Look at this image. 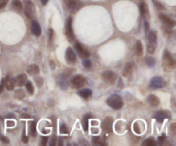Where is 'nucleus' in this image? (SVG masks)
Segmentation results:
<instances>
[{
    "instance_id": "39448f33",
    "label": "nucleus",
    "mask_w": 176,
    "mask_h": 146,
    "mask_svg": "<svg viewBox=\"0 0 176 146\" xmlns=\"http://www.w3.org/2000/svg\"><path fill=\"white\" fill-rule=\"evenodd\" d=\"M65 35L70 42L73 41L74 34H73V29H72V18L71 16L68 17V19L66 20V23H65Z\"/></svg>"
},
{
    "instance_id": "6e6552de",
    "label": "nucleus",
    "mask_w": 176,
    "mask_h": 146,
    "mask_svg": "<svg viewBox=\"0 0 176 146\" xmlns=\"http://www.w3.org/2000/svg\"><path fill=\"white\" fill-rule=\"evenodd\" d=\"M75 49H76V52L78 53V55L80 56L81 58H84V59L89 58V56H90L89 52L86 48H84L83 47V45L79 43V42H76V44H75Z\"/></svg>"
},
{
    "instance_id": "20e7f679",
    "label": "nucleus",
    "mask_w": 176,
    "mask_h": 146,
    "mask_svg": "<svg viewBox=\"0 0 176 146\" xmlns=\"http://www.w3.org/2000/svg\"><path fill=\"white\" fill-rule=\"evenodd\" d=\"M166 85V82L165 80L162 77H155L150 80L149 83V87L153 89V90H156V89H161V88L165 87Z\"/></svg>"
},
{
    "instance_id": "a19ab883",
    "label": "nucleus",
    "mask_w": 176,
    "mask_h": 146,
    "mask_svg": "<svg viewBox=\"0 0 176 146\" xmlns=\"http://www.w3.org/2000/svg\"><path fill=\"white\" fill-rule=\"evenodd\" d=\"M4 89V79H2L1 83H0V94L3 92Z\"/></svg>"
},
{
    "instance_id": "9b49d317",
    "label": "nucleus",
    "mask_w": 176,
    "mask_h": 146,
    "mask_svg": "<svg viewBox=\"0 0 176 146\" xmlns=\"http://www.w3.org/2000/svg\"><path fill=\"white\" fill-rule=\"evenodd\" d=\"M159 18H160L161 21H162L166 26H168L169 28H173V27H174V25H175L174 21L172 18H170L169 16H167V15H165V14H160V15H159Z\"/></svg>"
},
{
    "instance_id": "cd10ccee",
    "label": "nucleus",
    "mask_w": 176,
    "mask_h": 146,
    "mask_svg": "<svg viewBox=\"0 0 176 146\" xmlns=\"http://www.w3.org/2000/svg\"><path fill=\"white\" fill-rule=\"evenodd\" d=\"M90 117V115H85L83 119V127H84V130L86 131L88 129V118Z\"/></svg>"
},
{
    "instance_id": "c03bdc74",
    "label": "nucleus",
    "mask_w": 176,
    "mask_h": 146,
    "mask_svg": "<svg viewBox=\"0 0 176 146\" xmlns=\"http://www.w3.org/2000/svg\"><path fill=\"white\" fill-rule=\"evenodd\" d=\"M52 35H53V30L52 29H49V40L50 41L52 40Z\"/></svg>"
},
{
    "instance_id": "72a5a7b5",
    "label": "nucleus",
    "mask_w": 176,
    "mask_h": 146,
    "mask_svg": "<svg viewBox=\"0 0 176 146\" xmlns=\"http://www.w3.org/2000/svg\"><path fill=\"white\" fill-rule=\"evenodd\" d=\"M35 81L36 84H37V86L38 87H41L42 86V84L44 83V81H43V78L42 77H37L35 78Z\"/></svg>"
},
{
    "instance_id": "7c9ffc66",
    "label": "nucleus",
    "mask_w": 176,
    "mask_h": 146,
    "mask_svg": "<svg viewBox=\"0 0 176 146\" xmlns=\"http://www.w3.org/2000/svg\"><path fill=\"white\" fill-rule=\"evenodd\" d=\"M25 87H26V90H27L28 93L32 95L33 93H34V86H33L32 83H31V82H27Z\"/></svg>"
},
{
    "instance_id": "37998d69",
    "label": "nucleus",
    "mask_w": 176,
    "mask_h": 146,
    "mask_svg": "<svg viewBox=\"0 0 176 146\" xmlns=\"http://www.w3.org/2000/svg\"><path fill=\"white\" fill-rule=\"evenodd\" d=\"M176 124L175 123H173L172 126H171V131H172L173 134H175L176 133Z\"/></svg>"
},
{
    "instance_id": "bb28decb",
    "label": "nucleus",
    "mask_w": 176,
    "mask_h": 146,
    "mask_svg": "<svg viewBox=\"0 0 176 146\" xmlns=\"http://www.w3.org/2000/svg\"><path fill=\"white\" fill-rule=\"evenodd\" d=\"M25 97V92L23 90H17L15 92V98L18 99V100H23Z\"/></svg>"
},
{
    "instance_id": "6ab92c4d",
    "label": "nucleus",
    "mask_w": 176,
    "mask_h": 146,
    "mask_svg": "<svg viewBox=\"0 0 176 146\" xmlns=\"http://www.w3.org/2000/svg\"><path fill=\"white\" fill-rule=\"evenodd\" d=\"M65 3H66V5L72 11H75L77 9L79 8L78 6V3L76 0H65Z\"/></svg>"
},
{
    "instance_id": "ea45409f",
    "label": "nucleus",
    "mask_w": 176,
    "mask_h": 146,
    "mask_svg": "<svg viewBox=\"0 0 176 146\" xmlns=\"http://www.w3.org/2000/svg\"><path fill=\"white\" fill-rule=\"evenodd\" d=\"M47 140H48V138H47V137H42L41 138V145H46L47 144Z\"/></svg>"
},
{
    "instance_id": "0eeeda50",
    "label": "nucleus",
    "mask_w": 176,
    "mask_h": 146,
    "mask_svg": "<svg viewBox=\"0 0 176 146\" xmlns=\"http://www.w3.org/2000/svg\"><path fill=\"white\" fill-rule=\"evenodd\" d=\"M71 83H72V87L75 89H80L85 84V78L83 76L81 75H76L74 76L71 80Z\"/></svg>"
},
{
    "instance_id": "b1692460",
    "label": "nucleus",
    "mask_w": 176,
    "mask_h": 146,
    "mask_svg": "<svg viewBox=\"0 0 176 146\" xmlns=\"http://www.w3.org/2000/svg\"><path fill=\"white\" fill-rule=\"evenodd\" d=\"M135 49H136V52L137 55H142V53H143V45H142V42L140 40H137L136 42Z\"/></svg>"
},
{
    "instance_id": "7ed1b4c3",
    "label": "nucleus",
    "mask_w": 176,
    "mask_h": 146,
    "mask_svg": "<svg viewBox=\"0 0 176 146\" xmlns=\"http://www.w3.org/2000/svg\"><path fill=\"white\" fill-rule=\"evenodd\" d=\"M24 13L28 18L32 19L35 14V8L30 0H24Z\"/></svg>"
},
{
    "instance_id": "2f4dec72",
    "label": "nucleus",
    "mask_w": 176,
    "mask_h": 146,
    "mask_svg": "<svg viewBox=\"0 0 176 146\" xmlns=\"http://www.w3.org/2000/svg\"><path fill=\"white\" fill-rule=\"evenodd\" d=\"M146 63L149 67H154V65H156V60L152 57H149V58L146 59Z\"/></svg>"
},
{
    "instance_id": "dca6fc26",
    "label": "nucleus",
    "mask_w": 176,
    "mask_h": 146,
    "mask_svg": "<svg viewBox=\"0 0 176 146\" xmlns=\"http://www.w3.org/2000/svg\"><path fill=\"white\" fill-rule=\"evenodd\" d=\"M147 102H148V103L151 107H157L159 105V103H160V100L156 95H150L148 96Z\"/></svg>"
},
{
    "instance_id": "79ce46f5",
    "label": "nucleus",
    "mask_w": 176,
    "mask_h": 146,
    "mask_svg": "<svg viewBox=\"0 0 176 146\" xmlns=\"http://www.w3.org/2000/svg\"><path fill=\"white\" fill-rule=\"evenodd\" d=\"M22 139H23V143H28V137H27V136L25 135V131H23V132Z\"/></svg>"
},
{
    "instance_id": "f03ea898",
    "label": "nucleus",
    "mask_w": 176,
    "mask_h": 146,
    "mask_svg": "<svg viewBox=\"0 0 176 146\" xmlns=\"http://www.w3.org/2000/svg\"><path fill=\"white\" fill-rule=\"evenodd\" d=\"M162 64H163V67L166 71H172L175 66L174 60L173 59L172 55L168 51H165L164 54H163Z\"/></svg>"
},
{
    "instance_id": "aec40b11",
    "label": "nucleus",
    "mask_w": 176,
    "mask_h": 146,
    "mask_svg": "<svg viewBox=\"0 0 176 146\" xmlns=\"http://www.w3.org/2000/svg\"><path fill=\"white\" fill-rule=\"evenodd\" d=\"M78 95H80L81 97H83L84 99H87L88 97H90L92 95V91L89 89H83L78 91Z\"/></svg>"
},
{
    "instance_id": "09e8293b",
    "label": "nucleus",
    "mask_w": 176,
    "mask_h": 146,
    "mask_svg": "<svg viewBox=\"0 0 176 146\" xmlns=\"http://www.w3.org/2000/svg\"><path fill=\"white\" fill-rule=\"evenodd\" d=\"M51 145H55V138H53V139H52V143H51Z\"/></svg>"
},
{
    "instance_id": "58836bf2",
    "label": "nucleus",
    "mask_w": 176,
    "mask_h": 146,
    "mask_svg": "<svg viewBox=\"0 0 176 146\" xmlns=\"http://www.w3.org/2000/svg\"><path fill=\"white\" fill-rule=\"evenodd\" d=\"M153 2H154L155 5H156V7L159 9V10H163V9H164V7H163V6H162V5L161 4H159L157 1H155V0H153Z\"/></svg>"
},
{
    "instance_id": "f257e3e1",
    "label": "nucleus",
    "mask_w": 176,
    "mask_h": 146,
    "mask_svg": "<svg viewBox=\"0 0 176 146\" xmlns=\"http://www.w3.org/2000/svg\"><path fill=\"white\" fill-rule=\"evenodd\" d=\"M107 104L110 107H112L113 109L119 110L120 108H122L124 102H123V100L120 95H112L111 96H109L107 100Z\"/></svg>"
},
{
    "instance_id": "473e14b6",
    "label": "nucleus",
    "mask_w": 176,
    "mask_h": 146,
    "mask_svg": "<svg viewBox=\"0 0 176 146\" xmlns=\"http://www.w3.org/2000/svg\"><path fill=\"white\" fill-rule=\"evenodd\" d=\"M83 65H84V66L86 69H89V68L92 66V62L89 60V59H84V62H83Z\"/></svg>"
},
{
    "instance_id": "9d476101",
    "label": "nucleus",
    "mask_w": 176,
    "mask_h": 146,
    "mask_svg": "<svg viewBox=\"0 0 176 146\" xmlns=\"http://www.w3.org/2000/svg\"><path fill=\"white\" fill-rule=\"evenodd\" d=\"M65 58H66V60H67L68 63L70 64L76 63V54H75L74 51L72 50V48H68L66 49V52H65Z\"/></svg>"
},
{
    "instance_id": "5701e85b",
    "label": "nucleus",
    "mask_w": 176,
    "mask_h": 146,
    "mask_svg": "<svg viewBox=\"0 0 176 146\" xmlns=\"http://www.w3.org/2000/svg\"><path fill=\"white\" fill-rule=\"evenodd\" d=\"M12 7L17 11H21L23 10V4L20 0H13L12 1Z\"/></svg>"
},
{
    "instance_id": "423d86ee",
    "label": "nucleus",
    "mask_w": 176,
    "mask_h": 146,
    "mask_svg": "<svg viewBox=\"0 0 176 146\" xmlns=\"http://www.w3.org/2000/svg\"><path fill=\"white\" fill-rule=\"evenodd\" d=\"M102 79L104 80L105 83H109V84H113L116 82L117 75L113 71H105L102 73Z\"/></svg>"
},
{
    "instance_id": "ddd939ff",
    "label": "nucleus",
    "mask_w": 176,
    "mask_h": 146,
    "mask_svg": "<svg viewBox=\"0 0 176 146\" xmlns=\"http://www.w3.org/2000/svg\"><path fill=\"white\" fill-rule=\"evenodd\" d=\"M154 118L156 119L158 123H162L165 119L168 118V114L165 111H158L155 114Z\"/></svg>"
},
{
    "instance_id": "a878e982",
    "label": "nucleus",
    "mask_w": 176,
    "mask_h": 146,
    "mask_svg": "<svg viewBox=\"0 0 176 146\" xmlns=\"http://www.w3.org/2000/svg\"><path fill=\"white\" fill-rule=\"evenodd\" d=\"M103 139L100 137H93L92 138V144L94 145H102L103 144Z\"/></svg>"
},
{
    "instance_id": "de8ad7c7",
    "label": "nucleus",
    "mask_w": 176,
    "mask_h": 146,
    "mask_svg": "<svg viewBox=\"0 0 176 146\" xmlns=\"http://www.w3.org/2000/svg\"><path fill=\"white\" fill-rule=\"evenodd\" d=\"M48 1H49V0H40V2H41L42 5H46V4H47Z\"/></svg>"
},
{
    "instance_id": "f704fd0d",
    "label": "nucleus",
    "mask_w": 176,
    "mask_h": 146,
    "mask_svg": "<svg viewBox=\"0 0 176 146\" xmlns=\"http://www.w3.org/2000/svg\"><path fill=\"white\" fill-rule=\"evenodd\" d=\"M60 132L63 133V134H66L68 132L67 127H66V126L64 124H61V126H60Z\"/></svg>"
},
{
    "instance_id": "412c9836",
    "label": "nucleus",
    "mask_w": 176,
    "mask_h": 146,
    "mask_svg": "<svg viewBox=\"0 0 176 146\" xmlns=\"http://www.w3.org/2000/svg\"><path fill=\"white\" fill-rule=\"evenodd\" d=\"M139 10H140V14L142 16L146 17V16H148L149 10H148V6H147L146 3L142 2V3L139 4Z\"/></svg>"
},
{
    "instance_id": "4468645a",
    "label": "nucleus",
    "mask_w": 176,
    "mask_h": 146,
    "mask_svg": "<svg viewBox=\"0 0 176 146\" xmlns=\"http://www.w3.org/2000/svg\"><path fill=\"white\" fill-rule=\"evenodd\" d=\"M15 85H16L15 79L11 78V77H7L6 78L4 79V87L6 88L8 90H14Z\"/></svg>"
},
{
    "instance_id": "e433bc0d",
    "label": "nucleus",
    "mask_w": 176,
    "mask_h": 146,
    "mask_svg": "<svg viewBox=\"0 0 176 146\" xmlns=\"http://www.w3.org/2000/svg\"><path fill=\"white\" fill-rule=\"evenodd\" d=\"M9 0H0V9L4 8L6 4H8Z\"/></svg>"
},
{
    "instance_id": "1a4fd4ad",
    "label": "nucleus",
    "mask_w": 176,
    "mask_h": 146,
    "mask_svg": "<svg viewBox=\"0 0 176 146\" xmlns=\"http://www.w3.org/2000/svg\"><path fill=\"white\" fill-rule=\"evenodd\" d=\"M113 119L111 117H108L106 118L101 123V128L105 132L107 133H110L113 131Z\"/></svg>"
},
{
    "instance_id": "c85d7f7f",
    "label": "nucleus",
    "mask_w": 176,
    "mask_h": 146,
    "mask_svg": "<svg viewBox=\"0 0 176 146\" xmlns=\"http://www.w3.org/2000/svg\"><path fill=\"white\" fill-rule=\"evenodd\" d=\"M156 43H151V42H149L148 46H147V51L149 53H154L156 51Z\"/></svg>"
},
{
    "instance_id": "a18cd8bd",
    "label": "nucleus",
    "mask_w": 176,
    "mask_h": 146,
    "mask_svg": "<svg viewBox=\"0 0 176 146\" xmlns=\"http://www.w3.org/2000/svg\"><path fill=\"white\" fill-rule=\"evenodd\" d=\"M164 139H165V135L163 134L162 137H160V138H158V142L159 143H163V141H164Z\"/></svg>"
},
{
    "instance_id": "2eb2a0df",
    "label": "nucleus",
    "mask_w": 176,
    "mask_h": 146,
    "mask_svg": "<svg viewBox=\"0 0 176 146\" xmlns=\"http://www.w3.org/2000/svg\"><path fill=\"white\" fill-rule=\"evenodd\" d=\"M27 72H28L29 75L36 76L40 73V68H39V66L37 65L33 64V65L28 66V69H27Z\"/></svg>"
},
{
    "instance_id": "c9c22d12",
    "label": "nucleus",
    "mask_w": 176,
    "mask_h": 146,
    "mask_svg": "<svg viewBox=\"0 0 176 146\" xmlns=\"http://www.w3.org/2000/svg\"><path fill=\"white\" fill-rule=\"evenodd\" d=\"M0 141H1V142L4 143V144H9V142H10L9 138H6V137H4V136H3V135H1V136H0Z\"/></svg>"
},
{
    "instance_id": "49530a36",
    "label": "nucleus",
    "mask_w": 176,
    "mask_h": 146,
    "mask_svg": "<svg viewBox=\"0 0 176 146\" xmlns=\"http://www.w3.org/2000/svg\"><path fill=\"white\" fill-rule=\"evenodd\" d=\"M7 126H8L9 127H14V126H15V122H14V121H11V122H10V121H8V122H7Z\"/></svg>"
},
{
    "instance_id": "4be33fe9",
    "label": "nucleus",
    "mask_w": 176,
    "mask_h": 146,
    "mask_svg": "<svg viewBox=\"0 0 176 146\" xmlns=\"http://www.w3.org/2000/svg\"><path fill=\"white\" fill-rule=\"evenodd\" d=\"M148 40L149 42H151V43H156V40H157V35H156V32L155 30H151V31L148 32Z\"/></svg>"
},
{
    "instance_id": "a211bd4d",
    "label": "nucleus",
    "mask_w": 176,
    "mask_h": 146,
    "mask_svg": "<svg viewBox=\"0 0 176 146\" xmlns=\"http://www.w3.org/2000/svg\"><path fill=\"white\" fill-rule=\"evenodd\" d=\"M26 81H27V77H26L25 74H20V75H18L15 78V83L19 87L23 86L25 83H26Z\"/></svg>"
},
{
    "instance_id": "c756f323",
    "label": "nucleus",
    "mask_w": 176,
    "mask_h": 146,
    "mask_svg": "<svg viewBox=\"0 0 176 146\" xmlns=\"http://www.w3.org/2000/svg\"><path fill=\"white\" fill-rule=\"evenodd\" d=\"M36 133H37V131H36V122L34 121L30 125V135L32 137H35Z\"/></svg>"
},
{
    "instance_id": "393cba45",
    "label": "nucleus",
    "mask_w": 176,
    "mask_h": 146,
    "mask_svg": "<svg viewBox=\"0 0 176 146\" xmlns=\"http://www.w3.org/2000/svg\"><path fill=\"white\" fill-rule=\"evenodd\" d=\"M156 144V140L153 138H149L145 139L143 143V145L144 146H155Z\"/></svg>"
},
{
    "instance_id": "4c0bfd02",
    "label": "nucleus",
    "mask_w": 176,
    "mask_h": 146,
    "mask_svg": "<svg viewBox=\"0 0 176 146\" xmlns=\"http://www.w3.org/2000/svg\"><path fill=\"white\" fill-rule=\"evenodd\" d=\"M144 30L146 34H148L149 30V24L148 22H144Z\"/></svg>"
},
{
    "instance_id": "f8f14e48",
    "label": "nucleus",
    "mask_w": 176,
    "mask_h": 146,
    "mask_svg": "<svg viewBox=\"0 0 176 146\" xmlns=\"http://www.w3.org/2000/svg\"><path fill=\"white\" fill-rule=\"evenodd\" d=\"M31 32L34 35L40 36L41 35V28L39 23L36 20H33L31 23Z\"/></svg>"
},
{
    "instance_id": "f3484780",
    "label": "nucleus",
    "mask_w": 176,
    "mask_h": 146,
    "mask_svg": "<svg viewBox=\"0 0 176 146\" xmlns=\"http://www.w3.org/2000/svg\"><path fill=\"white\" fill-rule=\"evenodd\" d=\"M133 68H134V64L132 62H129V63L125 64L124 68V71H123V75L125 77H127L131 75V73L133 71Z\"/></svg>"
}]
</instances>
